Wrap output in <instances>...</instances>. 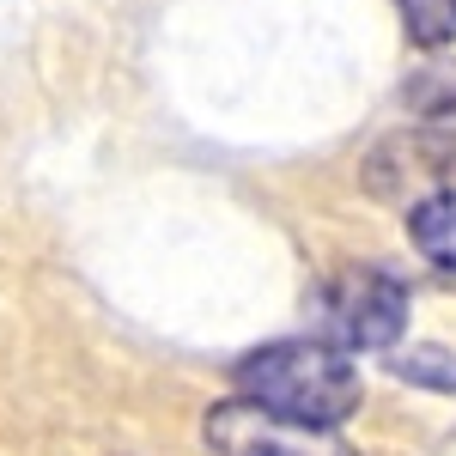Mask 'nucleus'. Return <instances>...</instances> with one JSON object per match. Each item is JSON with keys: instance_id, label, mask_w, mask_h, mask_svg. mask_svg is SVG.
I'll list each match as a JSON object with an SVG mask.
<instances>
[{"instance_id": "nucleus-1", "label": "nucleus", "mask_w": 456, "mask_h": 456, "mask_svg": "<svg viewBox=\"0 0 456 456\" xmlns=\"http://www.w3.org/2000/svg\"><path fill=\"white\" fill-rule=\"evenodd\" d=\"M238 395L281 414L292 426H316V432H335L341 420H353L359 408V371H353V353L329 347V341H268L238 359Z\"/></svg>"}, {"instance_id": "nucleus-2", "label": "nucleus", "mask_w": 456, "mask_h": 456, "mask_svg": "<svg viewBox=\"0 0 456 456\" xmlns=\"http://www.w3.org/2000/svg\"><path fill=\"white\" fill-rule=\"evenodd\" d=\"M408 329V286L384 268H341L316 292V335L341 353H384Z\"/></svg>"}, {"instance_id": "nucleus-3", "label": "nucleus", "mask_w": 456, "mask_h": 456, "mask_svg": "<svg viewBox=\"0 0 456 456\" xmlns=\"http://www.w3.org/2000/svg\"><path fill=\"white\" fill-rule=\"evenodd\" d=\"M208 444L219 456H359L353 444H341L335 432L316 426H292L256 402H219L208 414Z\"/></svg>"}, {"instance_id": "nucleus-4", "label": "nucleus", "mask_w": 456, "mask_h": 456, "mask_svg": "<svg viewBox=\"0 0 456 456\" xmlns=\"http://www.w3.org/2000/svg\"><path fill=\"white\" fill-rule=\"evenodd\" d=\"M408 238L420 249L426 262H438V268H451L456 274V189H438V195H426L414 219H408Z\"/></svg>"}, {"instance_id": "nucleus-5", "label": "nucleus", "mask_w": 456, "mask_h": 456, "mask_svg": "<svg viewBox=\"0 0 456 456\" xmlns=\"http://www.w3.org/2000/svg\"><path fill=\"white\" fill-rule=\"evenodd\" d=\"M389 371H395L402 384H420V389H438V395H456V353H444V347L389 353Z\"/></svg>"}, {"instance_id": "nucleus-6", "label": "nucleus", "mask_w": 456, "mask_h": 456, "mask_svg": "<svg viewBox=\"0 0 456 456\" xmlns=\"http://www.w3.org/2000/svg\"><path fill=\"white\" fill-rule=\"evenodd\" d=\"M395 6H402V25L420 49L456 43V0H395Z\"/></svg>"}]
</instances>
